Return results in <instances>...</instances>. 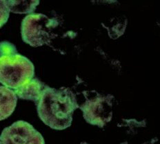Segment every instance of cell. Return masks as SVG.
<instances>
[{
	"label": "cell",
	"instance_id": "1",
	"mask_svg": "<svg viewBox=\"0 0 160 144\" xmlns=\"http://www.w3.org/2000/svg\"><path fill=\"white\" fill-rule=\"evenodd\" d=\"M35 105L39 119L51 128L58 130L71 126L73 114L79 106L75 94L70 89H56L48 86Z\"/></svg>",
	"mask_w": 160,
	"mask_h": 144
},
{
	"label": "cell",
	"instance_id": "2",
	"mask_svg": "<svg viewBox=\"0 0 160 144\" xmlns=\"http://www.w3.org/2000/svg\"><path fill=\"white\" fill-rule=\"evenodd\" d=\"M35 75V67L30 60L19 54L8 42L0 43V83L12 90L18 89Z\"/></svg>",
	"mask_w": 160,
	"mask_h": 144
},
{
	"label": "cell",
	"instance_id": "3",
	"mask_svg": "<svg viewBox=\"0 0 160 144\" xmlns=\"http://www.w3.org/2000/svg\"><path fill=\"white\" fill-rule=\"evenodd\" d=\"M58 22L42 13H32L23 19L21 26L22 38L32 47L49 44L52 39L53 30Z\"/></svg>",
	"mask_w": 160,
	"mask_h": 144
},
{
	"label": "cell",
	"instance_id": "4",
	"mask_svg": "<svg viewBox=\"0 0 160 144\" xmlns=\"http://www.w3.org/2000/svg\"><path fill=\"white\" fill-rule=\"evenodd\" d=\"M111 95H96L86 100L84 103L79 106L83 112L85 121L99 128H103L112 118V101Z\"/></svg>",
	"mask_w": 160,
	"mask_h": 144
},
{
	"label": "cell",
	"instance_id": "5",
	"mask_svg": "<svg viewBox=\"0 0 160 144\" xmlns=\"http://www.w3.org/2000/svg\"><path fill=\"white\" fill-rule=\"evenodd\" d=\"M0 144H45L44 137L29 123L18 121L4 128Z\"/></svg>",
	"mask_w": 160,
	"mask_h": 144
},
{
	"label": "cell",
	"instance_id": "6",
	"mask_svg": "<svg viewBox=\"0 0 160 144\" xmlns=\"http://www.w3.org/2000/svg\"><path fill=\"white\" fill-rule=\"evenodd\" d=\"M46 85L38 79H32L25 84L14 90L18 97L24 100H30L35 103L38 102Z\"/></svg>",
	"mask_w": 160,
	"mask_h": 144
},
{
	"label": "cell",
	"instance_id": "7",
	"mask_svg": "<svg viewBox=\"0 0 160 144\" xmlns=\"http://www.w3.org/2000/svg\"><path fill=\"white\" fill-rule=\"evenodd\" d=\"M18 97L14 90L0 86V121L11 116L16 108Z\"/></svg>",
	"mask_w": 160,
	"mask_h": 144
},
{
	"label": "cell",
	"instance_id": "8",
	"mask_svg": "<svg viewBox=\"0 0 160 144\" xmlns=\"http://www.w3.org/2000/svg\"><path fill=\"white\" fill-rule=\"evenodd\" d=\"M10 12L14 13H32L39 4V1H6Z\"/></svg>",
	"mask_w": 160,
	"mask_h": 144
},
{
	"label": "cell",
	"instance_id": "9",
	"mask_svg": "<svg viewBox=\"0 0 160 144\" xmlns=\"http://www.w3.org/2000/svg\"><path fill=\"white\" fill-rule=\"evenodd\" d=\"M10 11L6 4V1H0V28L7 22Z\"/></svg>",
	"mask_w": 160,
	"mask_h": 144
},
{
	"label": "cell",
	"instance_id": "10",
	"mask_svg": "<svg viewBox=\"0 0 160 144\" xmlns=\"http://www.w3.org/2000/svg\"><path fill=\"white\" fill-rule=\"evenodd\" d=\"M81 144H88V143H81Z\"/></svg>",
	"mask_w": 160,
	"mask_h": 144
}]
</instances>
